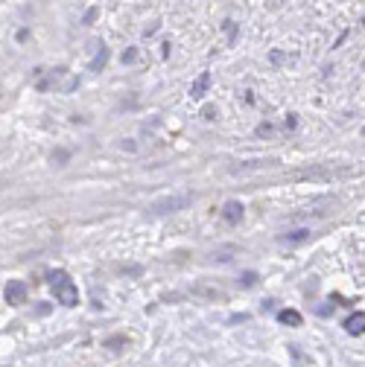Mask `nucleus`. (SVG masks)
Listing matches in <instances>:
<instances>
[{
    "label": "nucleus",
    "instance_id": "f257e3e1",
    "mask_svg": "<svg viewBox=\"0 0 365 367\" xmlns=\"http://www.w3.org/2000/svg\"><path fill=\"white\" fill-rule=\"evenodd\" d=\"M47 280H50V286H53V292H56V300H59L62 306H76L79 303V289L70 283V277H67L65 271H50Z\"/></svg>",
    "mask_w": 365,
    "mask_h": 367
},
{
    "label": "nucleus",
    "instance_id": "ddd939ff",
    "mask_svg": "<svg viewBox=\"0 0 365 367\" xmlns=\"http://www.w3.org/2000/svg\"><path fill=\"white\" fill-rule=\"evenodd\" d=\"M97 21V9H88V15H85V24H94Z\"/></svg>",
    "mask_w": 365,
    "mask_h": 367
},
{
    "label": "nucleus",
    "instance_id": "1a4fd4ad",
    "mask_svg": "<svg viewBox=\"0 0 365 367\" xmlns=\"http://www.w3.org/2000/svg\"><path fill=\"white\" fill-rule=\"evenodd\" d=\"M310 233L307 230H292V233H284V242H304Z\"/></svg>",
    "mask_w": 365,
    "mask_h": 367
},
{
    "label": "nucleus",
    "instance_id": "2eb2a0df",
    "mask_svg": "<svg viewBox=\"0 0 365 367\" xmlns=\"http://www.w3.org/2000/svg\"><path fill=\"white\" fill-rule=\"evenodd\" d=\"M257 134L263 137V134H272V125H257Z\"/></svg>",
    "mask_w": 365,
    "mask_h": 367
},
{
    "label": "nucleus",
    "instance_id": "9d476101",
    "mask_svg": "<svg viewBox=\"0 0 365 367\" xmlns=\"http://www.w3.org/2000/svg\"><path fill=\"white\" fill-rule=\"evenodd\" d=\"M254 283H257V274H254V271H245V274L240 277V286H245V289H251Z\"/></svg>",
    "mask_w": 365,
    "mask_h": 367
},
{
    "label": "nucleus",
    "instance_id": "39448f33",
    "mask_svg": "<svg viewBox=\"0 0 365 367\" xmlns=\"http://www.w3.org/2000/svg\"><path fill=\"white\" fill-rule=\"evenodd\" d=\"M363 327H365V315H363V312H354V315L345 321V330H348L351 335H363Z\"/></svg>",
    "mask_w": 365,
    "mask_h": 367
},
{
    "label": "nucleus",
    "instance_id": "0eeeda50",
    "mask_svg": "<svg viewBox=\"0 0 365 367\" xmlns=\"http://www.w3.org/2000/svg\"><path fill=\"white\" fill-rule=\"evenodd\" d=\"M207 88H210V73H202L199 79L193 82V88H190V96H196V99H199V96H204V93H207Z\"/></svg>",
    "mask_w": 365,
    "mask_h": 367
},
{
    "label": "nucleus",
    "instance_id": "423d86ee",
    "mask_svg": "<svg viewBox=\"0 0 365 367\" xmlns=\"http://www.w3.org/2000/svg\"><path fill=\"white\" fill-rule=\"evenodd\" d=\"M278 321H281V324H286V327H301V324H304L301 312H295V309H284V312L278 315Z\"/></svg>",
    "mask_w": 365,
    "mask_h": 367
},
{
    "label": "nucleus",
    "instance_id": "7ed1b4c3",
    "mask_svg": "<svg viewBox=\"0 0 365 367\" xmlns=\"http://www.w3.org/2000/svg\"><path fill=\"white\" fill-rule=\"evenodd\" d=\"M6 300L9 306H21L27 300V283H21V280H12L9 286H6Z\"/></svg>",
    "mask_w": 365,
    "mask_h": 367
},
{
    "label": "nucleus",
    "instance_id": "f8f14e48",
    "mask_svg": "<svg viewBox=\"0 0 365 367\" xmlns=\"http://www.w3.org/2000/svg\"><path fill=\"white\" fill-rule=\"evenodd\" d=\"M67 160V152H53V163H65Z\"/></svg>",
    "mask_w": 365,
    "mask_h": 367
},
{
    "label": "nucleus",
    "instance_id": "9b49d317",
    "mask_svg": "<svg viewBox=\"0 0 365 367\" xmlns=\"http://www.w3.org/2000/svg\"><path fill=\"white\" fill-rule=\"evenodd\" d=\"M202 117H204V120H213V117H216V108H210V105H207V108L202 111Z\"/></svg>",
    "mask_w": 365,
    "mask_h": 367
},
{
    "label": "nucleus",
    "instance_id": "4468645a",
    "mask_svg": "<svg viewBox=\"0 0 365 367\" xmlns=\"http://www.w3.org/2000/svg\"><path fill=\"white\" fill-rule=\"evenodd\" d=\"M134 59H137V53H134V50H129V53H123V61H129V64H132Z\"/></svg>",
    "mask_w": 365,
    "mask_h": 367
},
{
    "label": "nucleus",
    "instance_id": "f03ea898",
    "mask_svg": "<svg viewBox=\"0 0 365 367\" xmlns=\"http://www.w3.org/2000/svg\"><path fill=\"white\" fill-rule=\"evenodd\" d=\"M190 204H193V195H166V198L152 201V204L146 207V213L166 216V213H178V210H184V207H190Z\"/></svg>",
    "mask_w": 365,
    "mask_h": 367
},
{
    "label": "nucleus",
    "instance_id": "6e6552de",
    "mask_svg": "<svg viewBox=\"0 0 365 367\" xmlns=\"http://www.w3.org/2000/svg\"><path fill=\"white\" fill-rule=\"evenodd\" d=\"M105 61H108V50H105V44H100V53H97V59L91 61V70L100 73L102 67H105Z\"/></svg>",
    "mask_w": 365,
    "mask_h": 367
},
{
    "label": "nucleus",
    "instance_id": "20e7f679",
    "mask_svg": "<svg viewBox=\"0 0 365 367\" xmlns=\"http://www.w3.org/2000/svg\"><path fill=\"white\" fill-rule=\"evenodd\" d=\"M243 216H245L243 201H225V204H222V219H225L228 224H240V221H243Z\"/></svg>",
    "mask_w": 365,
    "mask_h": 367
}]
</instances>
